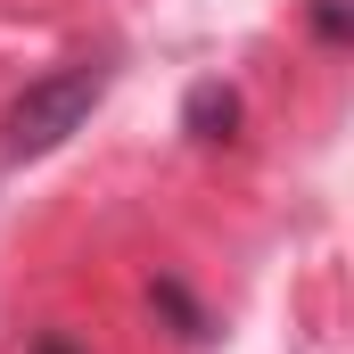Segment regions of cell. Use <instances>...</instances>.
<instances>
[{"mask_svg":"<svg viewBox=\"0 0 354 354\" xmlns=\"http://www.w3.org/2000/svg\"><path fill=\"white\" fill-rule=\"evenodd\" d=\"M25 354H91V346H75L66 330H33V338H25Z\"/></svg>","mask_w":354,"mask_h":354,"instance_id":"obj_5","label":"cell"},{"mask_svg":"<svg viewBox=\"0 0 354 354\" xmlns=\"http://www.w3.org/2000/svg\"><path fill=\"white\" fill-rule=\"evenodd\" d=\"M107 83H115V58H107V50L66 58V66H50L41 83H25L17 99H8V115H0V157L25 165V157L66 149V140L91 124V107L107 99Z\"/></svg>","mask_w":354,"mask_h":354,"instance_id":"obj_1","label":"cell"},{"mask_svg":"<svg viewBox=\"0 0 354 354\" xmlns=\"http://www.w3.org/2000/svg\"><path fill=\"white\" fill-rule=\"evenodd\" d=\"M239 115H248V99L231 83H189V99H181V132L198 149H231L239 140Z\"/></svg>","mask_w":354,"mask_h":354,"instance_id":"obj_2","label":"cell"},{"mask_svg":"<svg viewBox=\"0 0 354 354\" xmlns=\"http://www.w3.org/2000/svg\"><path fill=\"white\" fill-rule=\"evenodd\" d=\"M305 25H313L322 50H346V41H354V8H346V0H305Z\"/></svg>","mask_w":354,"mask_h":354,"instance_id":"obj_4","label":"cell"},{"mask_svg":"<svg viewBox=\"0 0 354 354\" xmlns=\"http://www.w3.org/2000/svg\"><path fill=\"white\" fill-rule=\"evenodd\" d=\"M149 313L174 330L181 346H206V338H214V313L198 305V288H189L181 272H157V280H149Z\"/></svg>","mask_w":354,"mask_h":354,"instance_id":"obj_3","label":"cell"}]
</instances>
